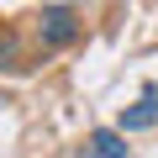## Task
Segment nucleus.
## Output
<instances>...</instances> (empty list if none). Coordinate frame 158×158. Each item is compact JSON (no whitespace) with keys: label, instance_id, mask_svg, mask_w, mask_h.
I'll return each instance as SVG.
<instances>
[{"label":"nucleus","instance_id":"nucleus-3","mask_svg":"<svg viewBox=\"0 0 158 158\" xmlns=\"http://www.w3.org/2000/svg\"><path fill=\"white\" fill-rule=\"evenodd\" d=\"M90 148H95V158H127V137L121 132H95Z\"/></svg>","mask_w":158,"mask_h":158},{"label":"nucleus","instance_id":"nucleus-2","mask_svg":"<svg viewBox=\"0 0 158 158\" xmlns=\"http://www.w3.org/2000/svg\"><path fill=\"white\" fill-rule=\"evenodd\" d=\"M158 121V90H142V100L121 116V132H142V127H153Z\"/></svg>","mask_w":158,"mask_h":158},{"label":"nucleus","instance_id":"nucleus-1","mask_svg":"<svg viewBox=\"0 0 158 158\" xmlns=\"http://www.w3.org/2000/svg\"><path fill=\"white\" fill-rule=\"evenodd\" d=\"M74 32H79V21H74L69 6H48V11H42V42H48V48L74 42Z\"/></svg>","mask_w":158,"mask_h":158}]
</instances>
